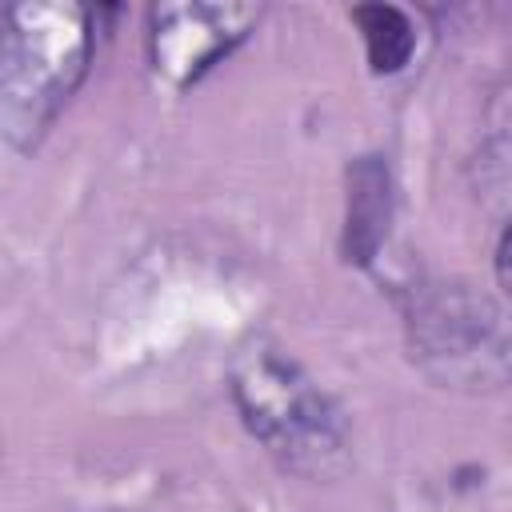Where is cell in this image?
I'll return each instance as SVG.
<instances>
[{
	"instance_id": "6da1fadb",
	"label": "cell",
	"mask_w": 512,
	"mask_h": 512,
	"mask_svg": "<svg viewBox=\"0 0 512 512\" xmlns=\"http://www.w3.org/2000/svg\"><path fill=\"white\" fill-rule=\"evenodd\" d=\"M232 400L264 452L304 480H332L352 460L336 400L272 340H248L232 360Z\"/></svg>"
},
{
	"instance_id": "7a4b0ae2",
	"label": "cell",
	"mask_w": 512,
	"mask_h": 512,
	"mask_svg": "<svg viewBox=\"0 0 512 512\" xmlns=\"http://www.w3.org/2000/svg\"><path fill=\"white\" fill-rule=\"evenodd\" d=\"M92 60V12L80 4L0 8V136L36 148L76 96Z\"/></svg>"
},
{
	"instance_id": "3957f363",
	"label": "cell",
	"mask_w": 512,
	"mask_h": 512,
	"mask_svg": "<svg viewBox=\"0 0 512 512\" xmlns=\"http://www.w3.org/2000/svg\"><path fill=\"white\" fill-rule=\"evenodd\" d=\"M412 360L440 384L496 392L508 384L504 308L464 280H420L404 300Z\"/></svg>"
},
{
	"instance_id": "277c9868",
	"label": "cell",
	"mask_w": 512,
	"mask_h": 512,
	"mask_svg": "<svg viewBox=\"0 0 512 512\" xmlns=\"http://www.w3.org/2000/svg\"><path fill=\"white\" fill-rule=\"evenodd\" d=\"M260 20L252 4H200V0H168L148 12V56L152 68L176 84H196L220 56H228L248 28Z\"/></svg>"
},
{
	"instance_id": "5b68a950",
	"label": "cell",
	"mask_w": 512,
	"mask_h": 512,
	"mask_svg": "<svg viewBox=\"0 0 512 512\" xmlns=\"http://www.w3.org/2000/svg\"><path fill=\"white\" fill-rule=\"evenodd\" d=\"M392 220V180L380 156H360L348 168V224L344 252L356 264H372Z\"/></svg>"
},
{
	"instance_id": "8992f818",
	"label": "cell",
	"mask_w": 512,
	"mask_h": 512,
	"mask_svg": "<svg viewBox=\"0 0 512 512\" xmlns=\"http://www.w3.org/2000/svg\"><path fill=\"white\" fill-rule=\"evenodd\" d=\"M352 20L364 36V48H368V64L372 72H400L408 60H412V48H416V32H412V20L392 8V4H360L352 8Z\"/></svg>"
},
{
	"instance_id": "52a82bcc",
	"label": "cell",
	"mask_w": 512,
	"mask_h": 512,
	"mask_svg": "<svg viewBox=\"0 0 512 512\" xmlns=\"http://www.w3.org/2000/svg\"><path fill=\"white\" fill-rule=\"evenodd\" d=\"M496 280L500 288H508V228H500V240H496Z\"/></svg>"
}]
</instances>
